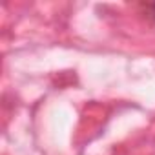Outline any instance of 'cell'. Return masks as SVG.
<instances>
[{"label": "cell", "instance_id": "obj_1", "mask_svg": "<svg viewBox=\"0 0 155 155\" xmlns=\"http://www.w3.org/2000/svg\"><path fill=\"white\" fill-rule=\"evenodd\" d=\"M151 9H153V15H155V4H153V6H151Z\"/></svg>", "mask_w": 155, "mask_h": 155}]
</instances>
